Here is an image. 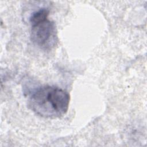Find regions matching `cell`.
Masks as SVG:
<instances>
[{
    "label": "cell",
    "mask_w": 147,
    "mask_h": 147,
    "mask_svg": "<svg viewBox=\"0 0 147 147\" xmlns=\"http://www.w3.org/2000/svg\"><path fill=\"white\" fill-rule=\"evenodd\" d=\"M69 100V94L65 90L56 86H44L32 93L28 105L37 115L54 119L66 114Z\"/></svg>",
    "instance_id": "1"
},
{
    "label": "cell",
    "mask_w": 147,
    "mask_h": 147,
    "mask_svg": "<svg viewBox=\"0 0 147 147\" xmlns=\"http://www.w3.org/2000/svg\"><path fill=\"white\" fill-rule=\"evenodd\" d=\"M49 13L47 8L42 7L33 12L29 19L31 40L44 49H51L57 42L56 25L48 18Z\"/></svg>",
    "instance_id": "2"
}]
</instances>
